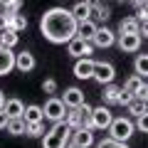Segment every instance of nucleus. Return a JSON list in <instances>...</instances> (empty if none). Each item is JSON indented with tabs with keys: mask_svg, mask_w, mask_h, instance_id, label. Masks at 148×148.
Masks as SVG:
<instances>
[{
	"mask_svg": "<svg viewBox=\"0 0 148 148\" xmlns=\"http://www.w3.org/2000/svg\"><path fill=\"white\" fill-rule=\"evenodd\" d=\"M5 101H8V99H5V91L0 89V109H5Z\"/></svg>",
	"mask_w": 148,
	"mask_h": 148,
	"instance_id": "nucleus-40",
	"label": "nucleus"
},
{
	"mask_svg": "<svg viewBox=\"0 0 148 148\" xmlns=\"http://www.w3.org/2000/svg\"><path fill=\"white\" fill-rule=\"evenodd\" d=\"M15 57L17 54L10 47H3L0 45V77H5V74H10L15 69Z\"/></svg>",
	"mask_w": 148,
	"mask_h": 148,
	"instance_id": "nucleus-10",
	"label": "nucleus"
},
{
	"mask_svg": "<svg viewBox=\"0 0 148 148\" xmlns=\"http://www.w3.org/2000/svg\"><path fill=\"white\" fill-rule=\"evenodd\" d=\"M131 5H133V8H136V10H138V8L148 5V0H131Z\"/></svg>",
	"mask_w": 148,
	"mask_h": 148,
	"instance_id": "nucleus-39",
	"label": "nucleus"
},
{
	"mask_svg": "<svg viewBox=\"0 0 148 148\" xmlns=\"http://www.w3.org/2000/svg\"><path fill=\"white\" fill-rule=\"evenodd\" d=\"M133 17H136L138 22H148V5L138 8V10H136V15H133Z\"/></svg>",
	"mask_w": 148,
	"mask_h": 148,
	"instance_id": "nucleus-32",
	"label": "nucleus"
},
{
	"mask_svg": "<svg viewBox=\"0 0 148 148\" xmlns=\"http://www.w3.org/2000/svg\"><path fill=\"white\" fill-rule=\"evenodd\" d=\"M15 67L20 69L22 74L32 72V69L37 67V59H35V54H32V52H27V49H22V52H17V57H15Z\"/></svg>",
	"mask_w": 148,
	"mask_h": 148,
	"instance_id": "nucleus-13",
	"label": "nucleus"
},
{
	"mask_svg": "<svg viewBox=\"0 0 148 148\" xmlns=\"http://www.w3.org/2000/svg\"><path fill=\"white\" fill-rule=\"evenodd\" d=\"M114 143H116V141H114V138H104V141H99V143H96V148H114Z\"/></svg>",
	"mask_w": 148,
	"mask_h": 148,
	"instance_id": "nucleus-35",
	"label": "nucleus"
},
{
	"mask_svg": "<svg viewBox=\"0 0 148 148\" xmlns=\"http://www.w3.org/2000/svg\"><path fill=\"white\" fill-rule=\"evenodd\" d=\"M62 101L67 104V109H79L86 99H84V91H82L79 86H69V89H64Z\"/></svg>",
	"mask_w": 148,
	"mask_h": 148,
	"instance_id": "nucleus-9",
	"label": "nucleus"
},
{
	"mask_svg": "<svg viewBox=\"0 0 148 148\" xmlns=\"http://www.w3.org/2000/svg\"><path fill=\"white\" fill-rule=\"evenodd\" d=\"M72 12H74V17L77 20H91V0H82V3H77V5L72 8Z\"/></svg>",
	"mask_w": 148,
	"mask_h": 148,
	"instance_id": "nucleus-19",
	"label": "nucleus"
},
{
	"mask_svg": "<svg viewBox=\"0 0 148 148\" xmlns=\"http://www.w3.org/2000/svg\"><path fill=\"white\" fill-rule=\"evenodd\" d=\"M8 123H10V116L5 114V109H0V128H8Z\"/></svg>",
	"mask_w": 148,
	"mask_h": 148,
	"instance_id": "nucleus-36",
	"label": "nucleus"
},
{
	"mask_svg": "<svg viewBox=\"0 0 148 148\" xmlns=\"http://www.w3.org/2000/svg\"><path fill=\"white\" fill-rule=\"evenodd\" d=\"M114 148H128V143H114Z\"/></svg>",
	"mask_w": 148,
	"mask_h": 148,
	"instance_id": "nucleus-42",
	"label": "nucleus"
},
{
	"mask_svg": "<svg viewBox=\"0 0 148 148\" xmlns=\"http://www.w3.org/2000/svg\"><path fill=\"white\" fill-rule=\"evenodd\" d=\"M77 30H79V20L67 8H49L40 17V32L52 45H69L77 37Z\"/></svg>",
	"mask_w": 148,
	"mask_h": 148,
	"instance_id": "nucleus-1",
	"label": "nucleus"
},
{
	"mask_svg": "<svg viewBox=\"0 0 148 148\" xmlns=\"http://www.w3.org/2000/svg\"><path fill=\"white\" fill-rule=\"evenodd\" d=\"M45 119L47 121H52V123H57V121H64V116H67V104H64L62 99H57V96H49L47 101H45Z\"/></svg>",
	"mask_w": 148,
	"mask_h": 148,
	"instance_id": "nucleus-4",
	"label": "nucleus"
},
{
	"mask_svg": "<svg viewBox=\"0 0 148 148\" xmlns=\"http://www.w3.org/2000/svg\"><path fill=\"white\" fill-rule=\"evenodd\" d=\"M141 37H148V22H141V30H138Z\"/></svg>",
	"mask_w": 148,
	"mask_h": 148,
	"instance_id": "nucleus-38",
	"label": "nucleus"
},
{
	"mask_svg": "<svg viewBox=\"0 0 148 148\" xmlns=\"http://www.w3.org/2000/svg\"><path fill=\"white\" fill-rule=\"evenodd\" d=\"M8 27H10V22H8V15H5V12H0V32L8 30Z\"/></svg>",
	"mask_w": 148,
	"mask_h": 148,
	"instance_id": "nucleus-37",
	"label": "nucleus"
},
{
	"mask_svg": "<svg viewBox=\"0 0 148 148\" xmlns=\"http://www.w3.org/2000/svg\"><path fill=\"white\" fill-rule=\"evenodd\" d=\"M0 5H3V0H0Z\"/></svg>",
	"mask_w": 148,
	"mask_h": 148,
	"instance_id": "nucleus-45",
	"label": "nucleus"
},
{
	"mask_svg": "<svg viewBox=\"0 0 148 148\" xmlns=\"http://www.w3.org/2000/svg\"><path fill=\"white\" fill-rule=\"evenodd\" d=\"M45 121H37V123H27V136L30 138H42L45 136Z\"/></svg>",
	"mask_w": 148,
	"mask_h": 148,
	"instance_id": "nucleus-29",
	"label": "nucleus"
},
{
	"mask_svg": "<svg viewBox=\"0 0 148 148\" xmlns=\"http://www.w3.org/2000/svg\"><path fill=\"white\" fill-rule=\"evenodd\" d=\"M91 3H94V5H96V3H104V0H91Z\"/></svg>",
	"mask_w": 148,
	"mask_h": 148,
	"instance_id": "nucleus-44",
	"label": "nucleus"
},
{
	"mask_svg": "<svg viewBox=\"0 0 148 148\" xmlns=\"http://www.w3.org/2000/svg\"><path fill=\"white\" fill-rule=\"evenodd\" d=\"M5 131L10 133V136H22V133H27V121H25V116L10 119V123H8Z\"/></svg>",
	"mask_w": 148,
	"mask_h": 148,
	"instance_id": "nucleus-22",
	"label": "nucleus"
},
{
	"mask_svg": "<svg viewBox=\"0 0 148 148\" xmlns=\"http://www.w3.org/2000/svg\"><path fill=\"white\" fill-rule=\"evenodd\" d=\"M136 128H138V131H143V133H148V111L143 114V116L136 119Z\"/></svg>",
	"mask_w": 148,
	"mask_h": 148,
	"instance_id": "nucleus-30",
	"label": "nucleus"
},
{
	"mask_svg": "<svg viewBox=\"0 0 148 148\" xmlns=\"http://www.w3.org/2000/svg\"><path fill=\"white\" fill-rule=\"evenodd\" d=\"M12 3H17V0H3V5H5V8H10Z\"/></svg>",
	"mask_w": 148,
	"mask_h": 148,
	"instance_id": "nucleus-41",
	"label": "nucleus"
},
{
	"mask_svg": "<svg viewBox=\"0 0 148 148\" xmlns=\"http://www.w3.org/2000/svg\"><path fill=\"white\" fill-rule=\"evenodd\" d=\"M67 52L72 54V57H77V59L89 57V54L94 52V42H89V40H82V37H74L72 42L67 45Z\"/></svg>",
	"mask_w": 148,
	"mask_h": 148,
	"instance_id": "nucleus-7",
	"label": "nucleus"
},
{
	"mask_svg": "<svg viewBox=\"0 0 148 148\" xmlns=\"http://www.w3.org/2000/svg\"><path fill=\"white\" fill-rule=\"evenodd\" d=\"M96 30H99V25H96L94 20H82L79 22V30H77V37H82V40H94V35H96Z\"/></svg>",
	"mask_w": 148,
	"mask_h": 148,
	"instance_id": "nucleus-16",
	"label": "nucleus"
},
{
	"mask_svg": "<svg viewBox=\"0 0 148 148\" xmlns=\"http://www.w3.org/2000/svg\"><path fill=\"white\" fill-rule=\"evenodd\" d=\"M91 17H96L99 22H106L111 17V10H109V5H101V3H91Z\"/></svg>",
	"mask_w": 148,
	"mask_h": 148,
	"instance_id": "nucleus-25",
	"label": "nucleus"
},
{
	"mask_svg": "<svg viewBox=\"0 0 148 148\" xmlns=\"http://www.w3.org/2000/svg\"><path fill=\"white\" fill-rule=\"evenodd\" d=\"M94 67L96 62L91 57H82L74 62V77L77 79H94Z\"/></svg>",
	"mask_w": 148,
	"mask_h": 148,
	"instance_id": "nucleus-8",
	"label": "nucleus"
},
{
	"mask_svg": "<svg viewBox=\"0 0 148 148\" xmlns=\"http://www.w3.org/2000/svg\"><path fill=\"white\" fill-rule=\"evenodd\" d=\"M136 99H141V101H148V84H146V82H143V86H141V89H138Z\"/></svg>",
	"mask_w": 148,
	"mask_h": 148,
	"instance_id": "nucleus-34",
	"label": "nucleus"
},
{
	"mask_svg": "<svg viewBox=\"0 0 148 148\" xmlns=\"http://www.w3.org/2000/svg\"><path fill=\"white\" fill-rule=\"evenodd\" d=\"M17 42H20V35H17L12 27H8V30L0 32V45H3V47H10V49H12Z\"/></svg>",
	"mask_w": 148,
	"mask_h": 148,
	"instance_id": "nucleus-23",
	"label": "nucleus"
},
{
	"mask_svg": "<svg viewBox=\"0 0 148 148\" xmlns=\"http://www.w3.org/2000/svg\"><path fill=\"white\" fill-rule=\"evenodd\" d=\"M116 42H119V49H121V52H138L143 37L141 35H119Z\"/></svg>",
	"mask_w": 148,
	"mask_h": 148,
	"instance_id": "nucleus-12",
	"label": "nucleus"
},
{
	"mask_svg": "<svg viewBox=\"0 0 148 148\" xmlns=\"http://www.w3.org/2000/svg\"><path fill=\"white\" fill-rule=\"evenodd\" d=\"M141 86H143V77H138V74H133V77H128V79H126V84H123V89H126L128 94H133V96H136Z\"/></svg>",
	"mask_w": 148,
	"mask_h": 148,
	"instance_id": "nucleus-28",
	"label": "nucleus"
},
{
	"mask_svg": "<svg viewBox=\"0 0 148 148\" xmlns=\"http://www.w3.org/2000/svg\"><path fill=\"white\" fill-rule=\"evenodd\" d=\"M5 114L10 119H17V116H25V104L20 99H8L5 101Z\"/></svg>",
	"mask_w": 148,
	"mask_h": 148,
	"instance_id": "nucleus-21",
	"label": "nucleus"
},
{
	"mask_svg": "<svg viewBox=\"0 0 148 148\" xmlns=\"http://www.w3.org/2000/svg\"><path fill=\"white\" fill-rule=\"evenodd\" d=\"M42 91L45 94H54V91H57V82L54 79H45L42 82Z\"/></svg>",
	"mask_w": 148,
	"mask_h": 148,
	"instance_id": "nucleus-31",
	"label": "nucleus"
},
{
	"mask_svg": "<svg viewBox=\"0 0 148 148\" xmlns=\"http://www.w3.org/2000/svg\"><path fill=\"white\" fill-rule=\"evenodd\" d=\"M111 121H114V116H111L109 106L101 104V106L94 109V114H91V128H94V131H104V128H109Z\"/></svg>",
	"mask_w": 148,
	"mask_h": 148,
	"instance_id": "nucleus-6",
	"label": "nucleus"
},
{
	"mask_svg": "<svg viewBox=\"0 0 148 148\" xmlns=\"http://www.w3.org/2000/svg\"><path fill=\"white\" fill-rule=\"evenodd\" d=\"M133 69H136L138 77H148V54H136V62H133Z\"/></svg>",
	"mask_w": 148,
	"mask_h": 148,
	"instance_id": "nucleus-27",
	"label": "nucleus"
},
{
	"mask_svg": "<svg viewBox=\"0 0 148 148\" xmlns=\"http://www.w3.org/2000/svg\"><path fill=\"white\" fill-rule=\"evenodd\" d=\"M126 109H128V114H131V116H143V114H146V111H148V101H141V99H133L131 101V104H128L126 106Z\"/></svg>",
	"mask_w": 148,
	"mask_h": 148,
	"instance_id": "nucleus-26",
	"label": "nucleus"
},
{
	"mask_svg": "<svg viewBox=\"0 0 148 148\" xmlns=\"http://www.w3.org/2000/svg\"><path fill=\"white\" fill-rule=\"evenodd\" d=\"M138 30H141V22L136 17H123L119 22V35H138Z\"/></svg>",
	"mask_w": 148,
	"mask_h": 148,
	"instance_id": "nucleus-18",
	"label": "nucleus"
},
{
	"mask_svg": "<svg viewBox=\"0 0 148 148\" xmlns=\"http://www.w3.org/2000/svg\"><path fill=\"white\" fill-rule=\"evenodd\" d=\"M72 133L74 131L67 126V121L52 123V128L42 136V148H67V143L72 141Z\"/></svg>",
	"mask_w": 148,
	"mask_h": 148,
	"instance_id": "nucleus-2",
	"label": "nucleus"
},
{
	"mask_svg": "<svg viewBox=\"0 0 148 148\" xmlns=\"http://www.w3.org/2000/svg\"><path fill=\"white\" fill-rule=\"evenodd\" d=\"M121 91H123V86H119V84H106L104 86V94H101V99H104V104L106 106H114V104H119V99H121Z\"/></svg>",
	"mask_w": 148,
	"mask_h": 148,
	"instance_id": "nucleus-14",
	"label": "nucleus"
},
{
	"mask_svg": "<svg viewBox=\"0 0 148 148\" xmlns=\"http://www.w3.org/2000/svg\"><path fill=\"white\" fill-rule=\"evenodd\" d=\"M133 99H136V96H133V94H128V91L123 89V91H121V99H119V104H121V106H128Z\"/></svg>",
	"mask_w": 148,
	"mask_h": 148,
	"instance_id": "nucleus-33",
	"label": "nucleus"
},
{
	"mask_svg": "<svg viewBox=\"0 0 148 148\" xmlns=\"http://www.w3.org/2000/svg\"><path fill=\"white\" fill-rule=\"evenodd\" d=\"M72 141L79 148H89L91 143H94V133H91V128H77V131L72 133Z\"/></svg>",
	"mask_w": 148,
	"mask_h": 148,
	"instance_id": "nucleus-15",
	"label": "nucleus"
},
{
	"mask_svg": "<svg viewBox=\"0 0 148 148\" xmlns=\"http://www.w3.org/2000/svg\"><path fill=\"white\" fill-rule=\"evenodd\" d=\"M116 40H119V37H116V32H114V30H109V27H99L91 42H94V47H101V49H104V47H111Z\"/></svg>",
	"mask_w": 148,
	"mask_h": 148,
	"instance_id": "nucleus-11",
	"label": "nucleus"
},
{
	"mask_svg": "<svg viewBox=\"0 0 148 148\" xmlns=\"http://www.w3.org/2000/svg\"><path fill=\"white\" fill-rule=\"evenodd\" d=\"M8 15V22H10V27L15 32H22L27 27V15H22V12H15V15H12V12H5Z\"/></svg>",
	"mask_w": 148,
	"mask_h": 148,
	"instance_id": "nucleus-24",
	"label": "nucleus"
},
{
	"mask_svg": "<svg viewBox=\"0 0 148 148\" xmlns=\"http://www.w3.org/2000/svg\"><path fill=\"white\" fill-rule=\"evenodd\" d=\"M64 121H67V126L72 128V131H77V128H84V114H82L79 109H69L67 116H64Z\"/></svg>",
	"mask_w": 148,
	"mask_h": 148,
	"instance_id": "nucleus-17",
	"label": "nucleus"
},
{
	"mask_svg": "<svg viewBox=\"0 0 148 148\" xmlns=\"http://www.w3.org/2000/svg\"><path fill=\"white\" fill-rule=\"evenodd\" d=\"M67 148H79V146H77L74 141H69V143H67Z\"/></svg>",
	"mask_w": 148,
	"mask_h": 148,
	"instance_id": "nucleus-43",
	"label": "nucleus"
},
{
	"mask_svg": "<svg viewBox=\"0 0 148 148\" xmlns=\"http://www.w3.org/2000/svg\"><path fill=\"white\" fill-rule=\"evenodd\" d=\"M133 131H136V121H131L128 116H119L111 121L109 126V136L114 138L116 143H126L128 138L133 136Z\"/></svg>",
	"mask_w": 148,
	"mask_h": 148,
	"instance_id": "nucleus-3",
	"label": "nucleus"
},
{
	"mask_svg": "<svg viewBox=\"0 0 148 148\" xmlns=\"http://www.w3.org/2000/svg\"><path fill=\"white\" fill-rule=\"evenodd\" d=\"M116 79V67L111 62H96V67H94V82H99L101 86H106V84H111V82Z\"/></svg>",
	"mask_w": 148,
	"mask_h": 148,
	"instance_id": "nucleus-5",
	"label": "nucleus"
},
{
	"mask_svg": "<svg viewBox=\"0 0 148 148\" xmlns=\"http://www.w3.org/2000/svg\"><path fill=\"white\" fill-rule=\"evenodd\" d=\"M25 121L27 123H37V121H45V109L37 104L25 106Z\"/></svg>",
	"mask_w": 148,
	"mask_h": 148,
	"instance_id": "nucleus-20",
	"label": "nucleus"
}]
</instances>
